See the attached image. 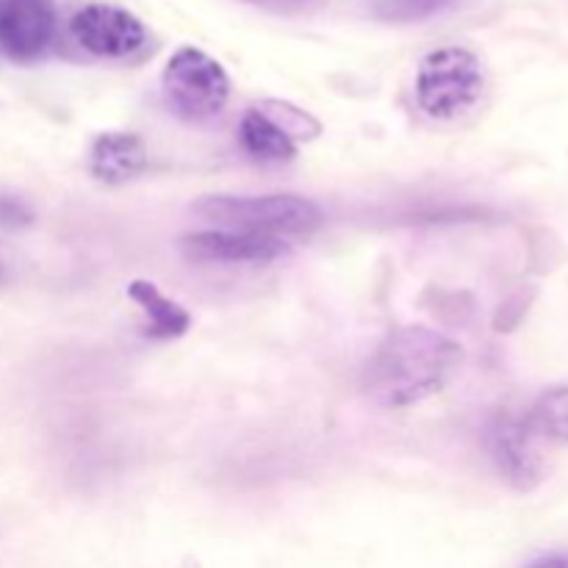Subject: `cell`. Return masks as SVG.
I'll use <instances>...</instances> for the list:
<instances>
[{
	"label": "cell",
	"instance_id": "2",
	"mask_svg": "<svg viewBox=\"0 0 568 568\" xmlns=\"http://www.w3.org/2000/svg\"><path fill=\"white\" fill-rule=\"evenodd\" d=\"M194 211L227 231L261 233V236H311L322 225V209L300 194H261V197H231L209 194L197 200Z\"/></svg>",
	"mask_w": 568,
	"mask_h": 568
},
{
	"label": "cell",
	"instance_id": "7",
	"mask_svg": "<svg viewBox=\"0 0 568 568\" xmlns=\"http://www.w3.org/2000/svg\"><path fill=\"white\" fill-rule=\"evenodd\" d=\"M59 17L50 0H0V53L11 61H37L53 44Z\"/></svg>",
	"mask_w": 568,
	"mask_h": 568
},
{
	"label": "cell",
	"instance_id": "8",
	"mask_svg": "<svg viewBox=\"0 0 568 568\" xmlns=\"http://www.w3.org/2000/svg\"><path fill=\"white\" fill-rule=\"evenodd\" d=\"M181 255L192 264H270L288 255V242L261 233L211 227L183 236Z\"/></svg>",
	"mask_w": 568,
	"mask_h": 568
},
{
	"label": "cell",
	"instance_id": "9",
	"mask_svg": "<svg viewBox=\"0 0 568 568\" xmlns=\"http://www.w3.org/2000/svg\"><path fill=\"white\" fill-rule=\"evenodd\" d=\"M150 166L148 144L139 133L105 131L89 148V175L103 186H122L142 178Z\"/></svg>",
	"mask_w": 568,
	"mask_h": 568
},
{
	"label": "cell",
	"instance_id": "11",
	"mask_svg": "<svg viewBox=\"0 0 568 568\" xmlns=\"http://www.w3.org/2000/svg\"><path fill=\"white\" fill-rule=\"evenodd\" d=\"M239 144L250 159L261 161V164H286L297 155V144L258 105L244 111L242 122H239Z\"/></svg>",
	"mask_w": 568,
	"mask_h": 568
},
{
	"label": "cell",
	"instance_id": "3",
	"mask_svg": "<svg viewBox=\"0 0 568 568\" xmlns=\"http://www.w3.org/2000/svg\"><path fill=\"white\" fill-rule=\"evenodd\" d=\"M416 103L436 122H453L469 114L486 92V70L477 53L460 44L436 48L416 70Z\"/></svg>",
	"mask_w": 568,
	"mask_h": 568
},
{
	"label": "cell",
	"instance_id": "14",
	"mask_svg": "<svg viewBox=\"0 0 568 568\" xmlns=\"http://www.w3.org/2000/svg\"><path fill=\"white\" fill-rule=\"evenodd\" d=\"M33 222V209L17 194H0V225L26 227Z\"/></svg>",
	"mask_w": 568,
	"mask_h": 568
},
{
	"label": "cell",
	"instance_id": "6",
	"mask_svg": "<svg viewBox=\"0 0 568 568\" xmlns=\"http://www.w3.org/2000/svg\"><path fill=\"white\" fill-rule=\"evenodd\" d=\"M70 33L87 53L98 59H128L148 42L144 22L114 3L83 6L72 14Z\"/></svg>",
	"mask_w": 568,
	"mask_h": 568
},
{
	"label": "cell",
	"instance_id": "12",
	"mask_svg": "<svg viewBox=\"0 0 568 568\" xmlns=\"http://www.w3.org/2000/svg\"><path fill=\"white\" fill-rule=\"evenodd\" d=\"M527 427L536 438L568 444V386L547 388L527 410Z\"/></svg>",
	"mask_w": 568,
	"mask_h": 568
},
{
	"label": "cell",
	"instance_id": "4",
	"mask_svg": "<svg viewBox=\"0 0 568 568\" xmlns=\"http://www.w3.org/2000/svg\"><path fill=\"white\" fill-rule=\"evenodd\" d=\"M166 109L186 122H205L220 114L231 98L225 67L200 48H178L161 72Z\"/></svg>",
	"mask_w": 568,
	"mask_h": 568
},
{
	"label": "cell",
	"instance_id": "1",
	"mask_svg": "<svg viewBox=\"0 0 568 568\" xmlns=\"http://www.w3.org/2000/svg\"><path fill=\"white\" fill-rule=\"evenodd\" d=\"M464 349L444 333L425 325L397 327L366 361L361 386L386 410H403L444 392L453 381Z\"/></svg>",
	"mask_w": 568,
	"mask_h": 568
},
{
	"label": "cell",
	"instance_id": "5",
	"mask_svg": "<svg viewBox=\"0 0 568 568\" xmlns=\"http://www.w3.org/2000/svg\"><path fill=\"white\" fill-rule=\"evenodd\" d=\"M536 433L527 427L525 416H514L510 410H499L486 427V453L494 469L499 471L508 486L519 491L541 486L547 477L544 455L538 449Z\"/></svg>",
	"mask_w": 568,
	"mask_h": 568
},
{
	"label": "cell",
	"instance_id": "16",
	"mask_svg": "<svg viewBox=\"0 0 568 568\" xmlns=\"http://www.w3.org/2000/svg\"><path fill=\"white\" fill-rule=\"evenodd\" d=\"M11 277V258L3 247H0V286H6Z\"/></svg>",
	"mask_w": 568,
	"mask_h": 568
},
{
	"label": "cell",
	"instance_id": "15",
	"mask_svg": "<svg viewBox=\"0 0 568 568\" xmlns=\"http://www.w3.org/2000/svg\"><path fill=\"white\" fill-rule=\"evenodd\" d=\"M525 568H568V552H549L530 560Z\"/></svg>",
	"mask_w": 568,
	"mask_h": 568
},
{
	"label": "cell",
	"instance_id": "13",
	"mask_svg": "<svg viewBox=\"0 0 568 568\" xmlns=\"http://www.w3.org/2000/svg\"><path fill=\"white\" fill-rule=\"evenodd\" d=\"M258 109L264 111V114L270 116L294 144L311 142V139H316L322 133V122L316 120L311 111L300 109V105L294 103H286V100H264Z\"/></svg>",
	"mask_w": 568,
	"mask_h": 568
},
{
	"label": "cell",
	"instance_id": "10",
	"mask_svg": "<svg viewBox=\"0 0 568 568\" xmlns=\"http://www.w3.org/2000/svg\"><path fill=\"white\" fill-rule=\"evenodd\" d=\"M128 297L142 308L144 314V336L155 338V342H172V338L186 336L192 327V314L166 297L155 283L150 281H131L128 283Z\"/></svg>",
	"mask_w": 568,
	"mask_h": 568
}]
</instances>
